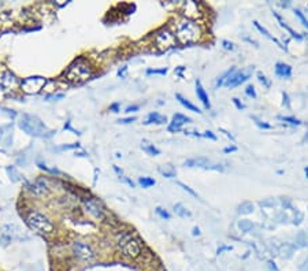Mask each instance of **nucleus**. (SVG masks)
I'll return each mask as SVG.
<instances>
[{
    "instance_id": "obj_1",
    "label": "nucleus",
    "mask_w": 308,
    "mask_h": 271,
    "mask_svg": "<svg viewBox=\"0 0 308 271\" xmlns=\"http://www.w3.org/2000/svg\"><path fill=\"white\" fill-rule=\"evenodd\" d=\"M203 36L202 26L195 20L182 18L178 21L177 29H176V39L181 44H193L197 43Z\"/></svg>"
},
{
    "instance_id": "obj_2",
    "label": "nucleus",
    "mask_w": 308,
    "mask_h": 271,
    "mask_svg": "<svg viewBox=\"0 0 308 271\" xmlns=\"http://www.w3.org/2000/svg\"><path fill=\"white\" fill-rule=\"evenodd\" d=\"M91 76H92V69L84 59H77L76 62H73L65 73L66 80L73 84L84 82L86 80H89Z\"/></svg>"
},
{
    "instance_id": "obj_3",
    "label": "nucleus",
    "mask_w": 308,
    "mask_h": 271,
    "mask_svg": "<svg viewBox=\"0 0 308 271\" xmlns=\"http://www.w3.org/2000/svg\"><path fill=\"white\" fill-rule=\"evenodd\" d=\"M118 248L119 251L122 252V255L130 259H137L141 255V249H143L140 241L130 234H125L119 239Z\"/></svg>"
},
{
    "instance_id": "obj_4",
    "label": "nucleus",
    "mask_w": 308,
    "mask_h": 271,
    "mask_svg": "<svg viewBox=\"0 0 308 271\" xmlns=\"http://www.w3.org/2000/svg\"><path fill=\"white\" fill-rule=\"evenodd\" d=\"M154 43L159 51H167L177 44V39H176V34L171 32L169 27H160L155 32Z\"/></svg>"
},
{
    "instance_id": "obj_5",
    "label": "nucleus",
    "mask_w": 308,
    "mask_h": 271,
    "mask_svg": "<svg viewBox=\"0 0 308 271\" xmlns=\"http://www.w3.org/2000/svg\"><path fill=\"white\" fill-rule=\"evenodd\" d=\"M26 222L30 229L39 233H51L53 230L52 222L39 211H33L29 214Z\"/></svg>"
},
{
    "instance_id": "obj_6",
    "label": "nucleus",
    "mask_w": 308,
    "mask_h": 271,
    "mask_svg": "<svg viewBox=\"0 0 308 271\" xmlns=\"http://www.w3.org/2000/svg\"><path fill=\"white\" fill-rule=\"evenodd\" d=\"M252 71H254V66H249L248 69H245V70H236L225 81L223 85L230 88V89H233V88H236L238 85L244 84L245 81H248L251 76H252Z\"/></svg>"
},
{
    "instance_id": "obj_7",
    "label": "nucleus",
    "mask_w": 308,
    "mask_h": 271,
    "mask_svg": "<svg viewBox=\"0 0 308 271\" xmlns=\"http://www.w3.org/2000/svg\"><path fill=\"white\" fill-rule=\"evenodd\" d=\"M20 125L21 128L25 130L26 133H29V135H40V133H43V130H46L44 125L36 116L24 115L22 119H21Z\"/></svg>"
},
{
    "instance_id": "obj_8",
    "label": "nucleus",
    "mask_w": 308,
    "mask_h": 271,
    "mask_svg": "<svg viewBox=\"0 0 308 271\" xmlns=\"http://www.w3.org/2000/svg\"><path fill=\"white\" fill-rule=\"evenodd\" d=\"M47 80L44 77H29L25 78L21 82V88L25 93L33 95V93H39L40 90L44 88Z\"/></svg>"
},
{
    "instance_id": "obj_9",
    "label": "nucleus",
    "mask_w": 308,
    "mask_h": 271,
    "mask_svg": "<svg viewBox=\"0 0 308 271\" xmlns=\"http://www.w3.org/2000/svg\"><path fill=\"white\" fill-rule=\"evenodd\" d=\"M73 253L81 260H92L95 256L92 248L82 241H76L73 244Z\"/></svg>"
},
{
    "instance_id": "obj_10",
    "label": "nucleus",
    "mask_w": 308,
    "mask_h": 271,
    "mask_svg": "<svg viewBox=\"0 0 308 271\" xmlns=\"http://www.w3.org/2000/svg\"><path fill=\"white\" fill-rule=\"evenodd\" d=\"M190 122H192V119H190L189 116L177 112V114L173 115V119H171V122L169 123V132H171V133L180 132V130H182L184 125Z\"/></svg>"
},
{
    "instance_id": "obj_11",
    "label": "nucleus",
    "mask_w": 308,
    "mask_h": 271,
    "mask_svg": "<svg viewBox=\"0 0 308 271\" xmlns=\"http://www.w3.org/2000/svg\"><path fill=\"white\" fill-rule=\"evenodd\" d=\"M211 164V162L208 158H204V156H199V158H192V159H188V161L184 162L185 167L189 168H208V166Z\"/></svg>"
},
{
    "instance_id": "obj_12",
    "label": "nucleus",
    "mask_w": 308,
    "mask_h": 271,
    "mask_svg": "<svg viewBox=\"0 0 308 271\" xmlns=\"http://www.w3.org/2000/svg\"><path fill=\"white\" fill-rule=\"evenodd\" d=\"M196 95L197 99L203 103L204 108H205V110H210L211 108L210 97L207 95V92L204 89V86L202 85V81H200V80H196Z\"/></svg>"
},
{
    "instance_id": "obj_13",
    "label": "nucleus",
    "mask_w": 308,
    "mask_h": 271,
    "mask_svg": "<svg viewBox=\"0 0 308 271\" xmlns=\"http://www.w3.org/2000/svg\"><path fill=\"white\" fill-rule=\"evenodd\" d=\"M85 207H86V211L93 215L95 218H99V219H102L103 218V208L100 206V203L98 200H95V199H91V200L85 201Z\"/></svg>"
},
{
    "instance_id": "obj_14",
    "label": "nucleus",
    "mask_w": 308,
    "mask_h": 271,
    "mask_svg": "<svg viewBox=\"0 0 308 271\" xmlns=\"http://www.w3.org/2000/svg\"><path fill=\"white\" fill-rule=\"evenodd\" d=\"M276 76L278 78H290L292 77V66L286 65L283 62H278L276 65Z\"/></svg>"
},
{
    "instance_id": "obj_15",
    "label": "nucleus",
    "mask_w": 308,
    "mask_h": 271,
    "mask_svg": "<svg viewBox=\"0 0 308 271\" xmlns=\"http://www.w3.org/2000/svg\"><path fill=\"white\" fill-rule=\"evenodd\" d=\"M273 14H274V17H276L277 21H278V24L281 25V27H283L285 30H288L289 34H290V36H292L293 39H297V40H302L303 39V36H300L299 33H296L295 30H293V29H292V27H290V26H289L288 24H286V22L283 21V18H282L280 14L277 13V11H273Z\"/></svg>"
},
{
    "instance_id": "obj_16",
    "label": "nucleus",
    "mask_w": 308,
    "mask_h": 271,
    "mask_svg": "<svg viewBox=\"0 0 308 271\" xmlns=\"http://www.w3.org/2000/svg\"><path fill=\"white\" fill-rule=\"evenodd\" d=\"M151 123H156V125H164L167 123V119L166 116L159 114V112H150L147 119H145L144 125H151Z\"/></svg>"
},
{
    "instance_id": "obj_17",
    "label": "nucleus",
    "mask_w": 308,
    "mask_h": 271,
    "mask_svg": "<svg viewBox=\"0 0 308 271\" xmlns=\"http://www.w3.org/2000/svg\"><path fill=\"white\" fill-rule=\"evenodd\" d=\"M176 99H177L178 102L182 104V106H184L185 108H186L188 111H192V112H197V114H202V110H200L197 106H195V104L192 103V102H189L186 97L182 96L181 93H177V95H176Z\"/></svg>"
},
{
    "instance_id": "obj_18",
    "label": "nucleus",
    "mask_w": 308,
    "mask_h": 271,
    "mask_svg": "<svg viewBox=\"0 0 308 271\" xmlns=\"http://www.w3.org/2000/svg\"><path fill=\"white\" fill-rule=\"evenodd\" d=\"M254 26H255V27H256V29H257V30H259V32L262 33V34H263V36H264V37H267V39L271 40L273 43H276V44L278 45L280 48H282V50L285 48V47H283V45L281 44V41H280V40H278V39H276L274 36H271V34H270L269 30H267V29H266L264 26L260 25V24H259L257 21H254Z\"/></svg>"
},
{
    "instance_id": "obj_19",
    "label": "nucleus",
    "mask_w": 308,
    "mask_h": 271,
    "mask_svg": "<svg viewBox=\"0 0 308 271\" xmlns=\"http://www.w3.org/2000/svg\"><path fill=\"white\" fill-rule=\"evenodd\" d=\"M157 171L163 175V177H166V178H174V177L177 175V170H176V167H174L171 163H167V164H163V166H159V167H157Z\"/></svg>"
},
{
    "instance_id": "obj_20",
    "label": "nucleus",
    "mask_w": 308,
    "mask_h": 271,
    "mask_svg": "<svg viewBox=\"0 0 308 271\" xmlns=\"http://www.w3.org/2000/svg\"><path fill=\"white\" fill-rule=\"evenodd\" d=\"M141 148H143V151H144L145 154H148V155L151 156L160 155V151H159L152 142L148 141V140H143V141H141Z\"/></svg>"
},
{
    "instance_id": "obj_21",
    "label": "nucleus",
    "mask_w": 308,
    "mask_h": 271,
    "mask_svg": "<svg viewBox=\"0 0 308 271\" xmlns=\"http://www.w3.org/2000/svg\"><path fill=\"white\" fill-rule=\"evenodd\" d=\"M173 210H174V213L177 214L178 217H181V218H192V213H190L189 210L184 206V204H181V203H177V204H174L173 207Z\"/></svg>"
},
{
    "instance_id": "obj_22",
    "label": "nucleus",
    "mask_w": 308,
    "mask_h": 271,
    "mask_svg": "<svg viewBox=\"0 0 308 271\" xmlns=\"http://www.w3.org/2000/svg\"><path fill=\"white\" fill-rule=\"evenodd\" d=\"M47 188H48L47 187V181L39 178L33 184L32 190H34V193H44V192H47Z\"/></svg>"
},
{
    "instance_id": "obj_23",
    "label": "nucleus",
    "mask_w": 308,
    "mask_h": 271,
    "mask_svg": "<svg viewBox=\"0 0 308 271\" xmlns=\"http://www.w3.org/2000/svg\"><path fill=\"white\" fill-rule=\"evenodd\" d=\"M236 70H237V67H230L229 70L226 71V73H223L222 76L218 78V81H216V86H218V88H219V86H222V85L225 84V81H226V80H228V78H229Z\"/></svg>"
},
{
    "instance_id": "obj_24",
    "label": "nucleus",
    "mask_w": 308,
    "mask_h": 271,
    "mask_svg": "<svg viewBox=\"0 0 308 271\" xmlns=\"http://www.w3.org/2000/svg\"><path fill=\"white\" fill-rule=\"evenodd\" d=\"M15 82H17V78H15V76L11 74V73H6V74L1 77V84L6 85V86H10V84H11V86H14Z\"/></svg>"
},
{
    "instance_id": "obj_25",
    "label": "nucleus",
    "mask_w": 308,
    "mask_h": 271,
    "mask_svg": "<svg viewBox=\"0 0 308 271\" xmlns=\"http://www.w3.org/2000/svg\"><path fill=\"white\" fill-rule=\"evenodd\" d=\"M138 184L143 188H151L156 184V181L154 178H150V177H140L138 178Z\"/></svg>"
},
{
    "instance_id": "obj_26",
    "label": "nucleus",
    "mask_w": 308,
    "mask_h": 271,
    "mask_svg": "<svg viewBox=\"0 0 308 271\" xmlns=\"http://www.w3.org/2000/svg\"><path fill=\"white\" fill-rule=\"evenodd\" d=\"M256 77H257V81H259V82H260V84H262L264 88H267V89H269V88H271V81H270L269 78L263 74L262 71H257Z\"/></svg>"
},
{
    "instance_id": "obj_27",
    "label": "nucleus",
    "mask_w": 308,
    "mask_h": 271,
    "mask_svg": "<svg viewBox=\"0 0 308 271\" xmlns=\"http://www.w3.org/2000/svg\"><path fill=\"white\" fill-rule=\"evenodd\" d=\"M176 184H177L178 187L181 188L182 190H185V192H188V193H189L190 196H193V197H196V199H199V194H197V192H195V190H193V189H192V188H190V187H188L186 184H184V182H181V181H177Z\"/></svg>"
},
{
    "instance_id": "obj_28",
    "label": "nucleus",
    "mask_w": 308,
    "mask_h": 271,
    "mask_svg": "<svg viewBox=\"0 0 308 271\" xmlns=\"http://www.w3.org/2000/svg\"><path fill=\"white\" fill-rule=\"evenodd\" d=\"M155 213H156V215H159L162 219H166V220H169L171 218V215L170 213L166 210V208H162V207H156L155 208Z\"/></svg>"
},
{
    "instance_id": "obj_29",
    "label": "nucleus",
    "mask_w": 308,
    "mask_h": 271,
    "mask_svg": "<svg viewBox=\"0 0 308 271\" xmlns=\"http://www.w3.org/2000/svg\"><path fill=\"white\" fill-rule=\"evenodd\" d=\"M251 118H252V121H255L256 123V126H259L260 129H271L273 126L270 125V123H266V122H263L262 119H259L257 116L255 115H251Z\"/></svg>"
},
{
    "instance_id": "obj_30",
    "label": "nucleus",
    "mask_w": 308,
    "mask_h": 271,
    "mask_svg": "<svg viewBox=\"0 0 308 271\" xmlns=\"http://www.w3.org/2000/svg\"><path fill=\"white\" fill-rule=\"evenodd\" d=\"M278 119H280V121H283V122L290 123V125H300V123H302L299 119H296L293 116H278Z\"/></svg>"
},
{
    "instance_id": "obj_31",
    "label": "nucleus",
    "mask_w": 308,
    "mask_h": 271,
    "mask_svg": "<svg viewBox=\"0 0 308 271\" xmlns=\"http://www.w3.org/2000/svg\"><path fill=\"white\" fill-rule=\"evenodd\" d=\"M167 69L163 67V69H148L147 70V76H151V74H160V76H166L167 74Z\"/></svg>"
},
{
    "instance_id": "obj_32",
    "label": "nucleus",
    "mask_w": 308,
    "mask_h": 271,
    "mask_svg": "<svg viewBox=\"0 0 308 271\" xmlns=\"http://www.w3.org/2000/svg\"><path fill=\"white\" fill-rule=\"evenodd\" d=\"M245 93H247L248 96L254 97V99H256V96H257V95H256V90L254 85H248V86H247V89H245Z\"/></svg>"
},
{
    "instance_id": "obj_33",
    "label": "nucleus",
    "mask_w": 308,
    "mask_h": 271,
    "mask_svg": "<svg viewBox=\"0 0 308 271\" xmlns=\"http://www.w3.org/2000/svg\"><path fill=\"white\" fill-rule=\"evenodd\" d=\"M222 45L225 50H229V51H233L236 48V45L233 44L231 41H229V40H222Z\"/></svg>"
},
{
    "instance_id": "obj_34",
    "label": "nucleus",
    "mask_w": 308,
    "mask_h": 271,
    "mask_svg": "<svg viewBox=\"0 0 308 271\" xmlns=\"http://www.w3.org/2000/svg\"><path fill=\"white\" fill-rule=\"evenodd\" d=\"M295 14H296V15H297V17H299V20L302 21V22H303V25H304V26H307V27H308V21L306 20V17H304V15H303L302 11H300V10H297V8H295Z\"/></svg>"
},
{
    "instance_id": "obj_35",
    "label": "nucleus",
    "mask_w": 308,
    "mask_h": 271,
    "mask_svg": "<svg viewBox=\"0 0 308 271\" xmlns=\"http://www.w3.org/2000/svg\"><path fill=\"white\" fill-rule=\"evenodd\" d=\"M231 100H233V103H234V106L237 107V110H245V107H247V106H245L244 103H241L237 97H233Z\"/></svg>"
},
{
    "instance_id": "obj_36",
    "label": "nucleus",
    "mask_w": 308,
    "mask_h": 271,
    "mask_svg": "<svg viewBox=\"0 0 308 271\" xmlns=\"http://www.w3.org/2000/svg\"><path fill=\"white\" fill-rule=\"evenodd\" d=\"M202 137H205V138H211V140H214V141L216 140V136L214 135L211 130H205L203 135H202Z\"/></svg>"
},
{
    "instance_id": "obj_37",
    "label": "nucleus",
    "mask_w": 308,
    "mask_h": 271,
    "mask_svg": "<svg viewBox=\"0 0 308 271\" xmlns=\"http://www.w3.org/2000/svg\"><path fill=\"white\" fill-rule=\"evenodd\" d=\"M136 121V116H130V118H125V119H119L118 123H122V125H126V123H131Z\"/></svg>"
},
{
    "instance_id": "obj_38",
    "label": "nucleus",
    "mask_w": 308,
    "mask_h": 271,
    "mask_svg": "<svg viewBox=\"0 0 308 271\" xmlns=\"http://www.w3.org/2000/svg\"><path fill=\"white\" fill-rule=\"evenodd\" d=\"M138 110H140V106H138V104H133V106H129V107L126 108V112H134V111Z\"/></svg>"
},
{
    "instance_id": "obj_39",
    "label": "nucleus",
    "mask_w": 308,
    "mask_h": 271,
    "mask_svg": "<svg viewBox=\"0 0 308 271\" xmlns=\"http://www.w3.org/2000/svg\"><path fill=\"white\" fill-rule=\"evenodd\" d=\"M234 151H237L236 145H231V147H226V148H223V152H225V154H230V152H234Z\"/></svg>"
},
{
    "instance_id": "obj_40",
    "label": "nucleus",
    "mask_w": 308,
    "mask_h": 271,
    "mask_svg": "<svg viewBox=\"0 0 308 271\" xmlns=\"http://www.w3.org/2000/svg\"><path fill=\"white\" fill-rule=\"evenodd\" d=\"M221 132H222V133H225V136H226V137H228V138H230V140H231V141H236V138H234V136H231L229 133V132H228V130H225V129H221Z\"/></svg>"
},
{
    "instance_id": "obj_41",
    "label": "nucleus",
    "mask_w": 308,
    "mask_h": 271,
    "mask_svg": "<svg viewBox=\"0 0 308 271\" xmlns=\"http://www.w3.org/2000/svg\"><path fill=\"white\" fill-rule=\"evenodd\" d=\"M110 110L112 111V112H119V103H114L110 106Z\"/></svg>"
},
{
    "instance_id": "obj_42",
    "label": "nucleus",
    "mask_w": 308,
    "mask_h": 271,
    "mask_svg": "<svg viewBox=\"0 0 308 271\" xmlns=\"http://www.w3.org/2000/svg\"><path fill=\"white\" fill-rule=\"evenodd\" d=\"M223 251H231V246H228V245H222L221 246V248H218V255H219V253H221V252H223Z\"/></svg>"
},
{
    "instance_id": "obj_43",
    "label": "nucleus",
    "mask_w": 308,
    "mask_h": 271,
    "mask_svg": "<svg viewBox=\"0 0 308 271\" xmlns=\"http://www.w3.org/2000/svg\"><path fill=\"white\" fill-rule=\"evenodd\" d=\"M185 69H186L185 66H178L177 69H176V73H177L180 77H182V71H184Z\"/></svg>"
},
{
    "instance_id": "obj_44",
    "label": "nucleus",
    "mask_w": 308,
    "mask_h": 271,
    "mask_svg": "<svg viewBox=\"0 0 308 271\" xmlns=\"http://www.w3.org/2000/svg\"><path fill=\"white\" fill-rule=\"evenodd\" d=\"M282 97H283V106H286V107H289V97H288V95H286V93L283 92V93H282Z\"/></svg>"
},
{
    "instance_id": "obj_45",
    "label": "nucleus",
    "mask_w": 308,
    "mask_h": 271,
    "mask_svg": "<svg viewBox=\"0 0 308 271\" xmlns=\"http://www.w3.org/2000/svg\"><path fill=\"white\" fill-rule=\"evenodd\" d=\"M126 70H128V67H124L122 70H119V71H118V76H119V77H125V73H126Z\"/></svg>"
},
{
    "instance_id": "obj_46",
    "label": "nucleus",
    "mask_w": 308,
    "mask_h": 271,
    "mask_svg": "<svg viewBox=\"0 0 308 271\" xmlns=\"http://www.w3.org/2000/svg\"><path fill=\"white\" fill-rule=\"evenodd\" d=\"M193 236H200V229L199 227H193Z\"/></svg>"
},
{
    "instance_id": "obj_47",
    "label": "nucleus",
    "mask_w": 308,
    "mask_h": 271,
    "mask_svg": "<svg viewBox=\"0 0 308 271\" xmlns=\"http://www.w3.org/2000/svg\"><path fill=\"white\" fill-rule=\"evenodd\" d=\"M304 171H306V174H307V177H308V166L306 168H304Z\"/></svg>"
}]
</instances>
